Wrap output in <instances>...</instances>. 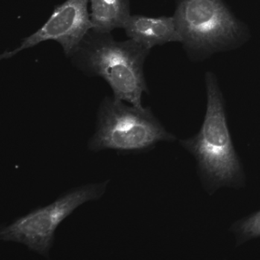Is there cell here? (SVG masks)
Returning a JSON list of instances; mask_svg holds the SVG:
<instances>
[{
    "label": "cell",
    "instance_id": "6da1fadb",
    "mask_svg": "<svg viewBox=\"0 0 260 260\" xmlns=\"http://www.w3.org/2000/svg\"><path fill=\"white\" fill-rule=\"evenodd\" d=\"M206 112L199 132L179 144L196 160L199 179L211 196L223 187L241 188L245 177L241 159L236 150L230 132L226 103L217 76L207 72Z\"/></svg>",
    "mask_w": 260,
    "mask_h": 260
},
{
    "label": "cell",
    "instance_id": "7a4b0ae2",
    "mask_svg": "<svg viewBox=\"0 0 260 260\" xmlns=\"http://www.w3.org/2000/svg\"><path fill=\"white\" fill-rule=\"evenodd\" d=\"M150 52L132 39L118 42L111 33L91 29L70 58L85 75L103 79L115 98L142 107L143 94H149L144 64Z\"/></svg>",
    "mask_w": 260,
    "mask_h": 260
},
{
    "label": "cell",
    "instance_id": "3957f363",
    "mask_svg": "<svg viewBox=\"0 0 260 260\" xmlns=\"http://www.w3.org/2000/svg\"><path fill=\"white\" fill-rule=\"evenodd\" d=\"M181 42L192 61L236 49L247 42V25L224 0H176L173 14Z\"/></svg>",
    "mask_w": 260,
    "mask_h": 260
},
{
    "label": "cell",
    "instance_id": "277c9868",
    "mask_svg": "<svg viewBox=\"0 0 260 260\" xmlns=\"http://www.w3.org/2000/svg\"><path fill=\"white\" fill-rule=\"evenodd\" d=\"M176 140L151 108L129 106L114 96H106L99 106L95 132L88 148L92 152L114 150L119 155L141 154L153 150L161 141Z\"/></svg>",
    "mask_w": 260,
    "mask_h": 260
},
{
    "label": "cell",
    "instance_id": "5b68a950",
    "mask_svg": "<svg viewBox=\"0 0 260 260\" xmlns=\"http://www.w3.org/2000/svg\"><path fill=\"white\" fill-rule=\"evenodd\" d=\"M109 181L86 184L60 194L54 202L39 206L0 228V240L25 245L29 250L48 256L58 226L83 204L99 200Z\"/></svg>",
    "mask_w": 260,
    "mask_h": 260
},
{
    "label": "cell",
    "instance_id": "8992f818",
    "mask_svg": "<svg viewBox=\"0 0 260 260\" xmlns=\"http://www.w3.org/2000/svg\"><path fill=\"white\" fill-rule=\"evenodd\" d=\"M89 4V0H66L55 6L48 20L39 30L22 39L17 48L4 51L0 55V60H10L22 51L48 41L58 43L65 56L70 58L92 29Z\"/></svg>",
    "mask_w": 260,
    "mask_h": 260
},
{
    "label": "cell",
    "instance_id": "52a82bcc",
    "mask_svg": "<svg viewBox=\"0 0 260 260\" xmlns=\"http://www.w3.org/2000/svg\"><path fill=\"white\" fill-rule=\"evenodd\" d=\"M123 29L128 39L150 51L154 47L181 42L173 16L149 17L132 15Z\"/></svg>",
    "mask_w": 260,
    "mask_h": 260
},
{
    "label": "cell",
    "instance_id": "ba28073f",
    "mask_svg": "<svg viewBox=\"0 0 260 260\" xmlns=\"http://www.w3.org/2000/svg\"><path fill=\"white\" fill-rule=\"evenodd\" d=\"M92 29L111 33L124 28L131 14L130 0H89Z\"/></svg>",
    "mask_w": 260,
    "mask_h": 260
},
{
    "label": "cell",
    "instance_id": "9c48e42d",
    "mask_svg": "<svg viewBox=\"0 0 260 260\" xmlns=\"http://www.w3.org/2000/svg\"><path fill=\"white\" fill-rule=\"evenodd\" d=\"M230 231L235 236L237 246L260 238V210L233 223Z\"/></svg>",
    "mask_w": 260,
    "mask_h": 260
}]
</instances>
